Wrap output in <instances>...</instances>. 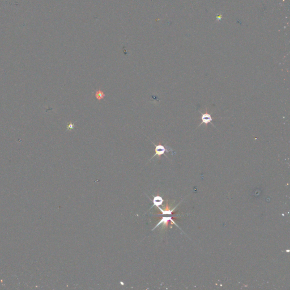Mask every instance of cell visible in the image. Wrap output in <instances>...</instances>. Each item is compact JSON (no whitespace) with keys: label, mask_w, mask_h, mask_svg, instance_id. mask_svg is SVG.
Instances as JSON below:
<instances>
[{"label":"cell","mask_w":290,"mask_h":290,"mask_svg":"<svg viewBox=\"0 0 290 290\" xmlns=\"http://www.w3.org/2000/svg\"><path fill=\"white\" fill-rule=\"evenodd\" d=\"M151 142L153 143L154 145H155V155L153 156L150 161H151L154 158L156 157V156H158V157H161V155H165V152H171V151H173V149H171L170 147L169 146H166L165 147V146L161 145H157L156 144H155L154 142L151 141Z\"/></svg>","instance_id":"obj_1"},{"label":"cell","mask_w":290,"mask_h":290,"mask_svg":"<svg viewBox=\"0 0 290 290\" xmlns=\"http://www.w3.org/2000/svg\"><path fill=\"white\" fill-rule=\"evenodd\" d=\"M199 112H200V114H201V115H202V116H201L202 122H201L200 125H198V126L197 127V128H199L200 126L202 125L203 124H205L207 125V124H209V123H211V124H212V125L215 127V126H214V124H212V122L213 119H212V116H211L210 114H208V113L203 114V113H202V112H201V111H199Z\"/></svg>","instance_id":"obj_2"},{"label":"cell","mask_w":290,"mask_h":290,"mask_svg":"<svg viewBox=\"0 0 290 290\" xmlns=\"http://www.w3.org/2000/svg\"><path fill=\"white\" fill-rule=\"evenodd\" d=\"M163 201V200L160 196H156L153 200V203H154L153 206L155 205V206H157V207H158L159 206H160L162 204Z\"/></svg>","instance_id":"obj_3"},{"label":"cell","mask_w":290,"mask_h":290,"mask_svg":"<svg viewBox=\"0 0 290 290\" xmlns=\"http://www.w3.org/2000/svg\"><path fill=\"white\" fill-rule=\"evenodd\" d=\"M105 96H106V94H105L102 91L100 90L96 91L95 96H96V99H98L99 101H100V100L103 99V98L105 97Z\"/></svg>","instance_id":"obj_4"},{"label":"cell","mask_w":290,"mask_h":290,"mask_svg":"<svg viewBox=\"0 0 290 290\" xmlns=\"http://www.w3.org/2000/svg\"><path fill=\"white\" fill-rule=\"evenodd\" d=\"M74 123L71 122L68 124V125L67 126V130H71L74 129Z\"/></svg>","instance_id":"obj_5"}]
</instances>
